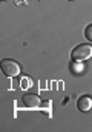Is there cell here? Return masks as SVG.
Wrapping results in <instances>:
<instances>
[{"label":"cell","mask_w":92,"mask_h":132,"mask_svg":"<svg viewBox=\"0 0 92 132\" xmlns=\"http://www.w3.org/2000/svg\"><path fill=\"white\" fill-rule=\"evenodd\" d=\"M71 57L74 62H83V60H89L92 57V46L91 45H86V43H81L78 46H75L71 52Z\"/></svg>","instance_id":"6da1fadb"},{"label":"cell","mask_w":92,"mask_h":132,"mask_svg":"<svg viewBox=\"0 0 92 132\" xmlns=\"http://www.w3.org/2000/svg\"><path fill=\"white\" fill-rule=\"evenodd\" d=\"M2 72L6 77H17L20 74V66L17 62H14L11 59H3L2 60Z\"/></svg>","instance_id":"7a4b0ae2"},{"label":"cell","mask_w":92,"mask_h":132,"mask_svg":"<svg viewBox=\"0 0 92 132\" xmlns=\"http://www.w3.org/2000/svg\"><path fill=\"white\" fill-rule=\"evenodd\" d=\"M23 104L26 106V108H29V109H35V108H40L41 106V100L38 95H35V94H25L23 97Z\"/></svg>","instance_id":"3957f363"},{"label":"cell","mask_w":92,"mask_h":132,"mask_svg":"<svg viewBox=\"0 0 92 132\" xmlns=\"http://www.w3.org/2000/svg\"><path fill=\"white\" fill-rule=\"evenodd\" d=\"M77 108L81 112H89L91 108H92V97H89V95L80 97V98L77 100Z\"/></svg>","instance_id":"277c9868"},{"label":"cell","mask_w":92,"mask_h":132,"mask_svg":"<svg viewBox=\"0 0 92 132\" xmlns=\"http://www.w3.org/2000/svg\"><path fill=\"white\" fill-rule=\"evenodd\" d=\"M85 37L92 42V25H88V26H86V29H85Z\"/></svg>","instance_id":"5b68a950"},{"label":"cell","mask_w":92,"mask_h":132,"mask_svg":"<svg viewBox=\"0 0 92 132\" xmlns=\"http://www.w3.org/2000/svg\"><path fill=\"white\" fill-rule=\"evenodd\" d=\"M41 106L45 108V112L49 114V108L52 106V103H51V101H41Z\"/></svg>","instance_id":"8992f818"},{"label":"cell","mask_w":92,"mask_h":132,"mask_svg":"<svg viewBox=\"0 0 92 132\" xmlns=\"http://www.w3.org/2000/svg\"><path fill=\"white\" fill-rule=\"evenodd\" d=\"M69 2H72V0H69Z\"/></svg>","instance_id":"52a82bcc"},{"label":"cell","mask_w":92,"mask_h":132,"mask_svg":"<svg viewBox=\"0 0 92 132\" xmlns=\"http://www.w3.org/2000/svg\"><path fill=\"white\" fill-rule=\"evenodd\" d=\"M2 2H3V0H2Z\"/></svg>","instance_id":"ba28073f"}]
</instances>
